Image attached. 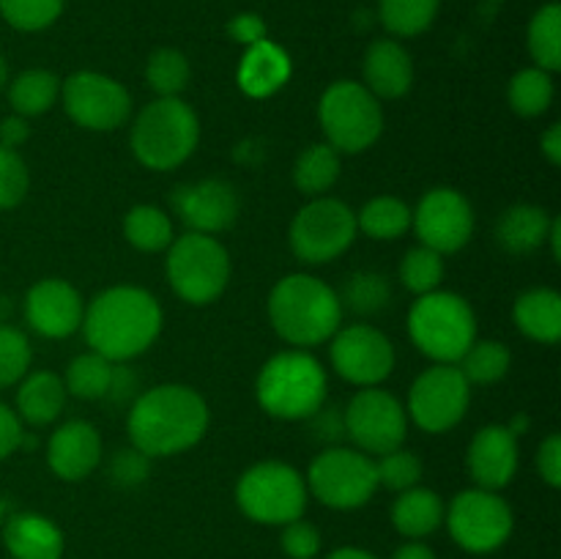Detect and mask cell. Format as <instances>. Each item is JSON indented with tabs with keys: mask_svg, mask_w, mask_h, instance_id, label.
<instances>
[{
	"mask_svg": "<svg viewBox=\"0 0 561 559\" xmlns=\"http://www.w3.org/2000/svg\"><path fill=\"white\" fill-rule=\"evenodd\" d=\"M131 447L148 458L179 455L195 447L208 427V406L184 384H159L135 400L129 411Z\"/></svg>",
	"mask_w": 561,
	"mask_h": 559,
	"instance_id": "6da1fadb",
	"label": "cell"
},
{
	"mask_svg": "<svg viewBox=\"0 0 561 559\" xmlns=\"http://www.w3.org/2000/svg\"><path fill=\"white\" fill-rule=\"evenodd\" d=\"M85 340L110 362H126L151 349L162 332V307L148 290L115 285L102 290L82 312Z\"/></svg>",
	"mask_w": 561,
	"mask_h": 559,
	"instance_id": "7a4b0ae2",
	"label": "cell"
},
{
	"mask_svg": "<svg viewBox=\"0 0 561 559\" xmlns=\"http://www.w3.org/2000/svg\"><path fill=\"white\" fill-rule=\"evenodd\" d=\"M268 318L285 343L318 345L340 329L343 305L337 290L312 274H288L268 296Z\"/></svg>",
	"mask_w": 561,
	"mask_h": 559,
	"instance_id": "3957f363",
	"label": "cell"
},
{
	"mask_svg": "<svg viewBox=\"0 0 561 559\" xmlns=\"http://www.w3.org/2000/svg\"><path fill=\"white\" fill-rule=\"evenodd\" d=\"M201 124L179 96H159L140 110L131 126V151L148 170H173L195 153Z\"/></svg>",
	"mask_w": 561,
	"mask_h": 559,
	"instance_id": "277c9868",
	"label": "cell"
},
{
	"mask_svg": "<svg viewBox=\"0 0 561 559\" xmlns=\"http://www.w3.org/2000/svg\"><path fill=\"white\" fill-rule=\"evenodd\" d=\"M255 395L277 420H310L327 400V370L305 351H283L263 365Z\"/></svg>",
	"mask_w": 561,
	"mask_h": 559,
	"instance_id": "5b68a950",
	"label": "cell"
},
{
	"mask_svg": "<svg viewBox=\"0 0 561 559\" xmlns=\"http://www.w3.org/2000/svg\"><path fill=\"white\" fill-rule=\"evenodd\" d=\"M409 334L422 354L438 365H455L477 340L474 310L463 296L431 290L411 307Z\"/></svg>",
	"mask_w": 561,
	"mask_h": 559,
	"instance_id": "8992f818",
	"label": "cell"
},
{
	"mask_svg": "<svg viewBox=\"0 0 561 559\" xmlns=\"http://www.w3.org/2000/svg\"><path fill=\"white\" fill-rule=\"evenodd\" d=\"M307 482L294 466L263 460L250 466L236 486V502L247 518L266 526H285L307 507Z\"/></svg>",
	"mask_w": 561,
	"mask_h": 559,
	"instance_id": "52a82bcc",
	"label": "cell"
},
{
	"mask_svg": "<svg viewBox=\"0 0 561 559\" xmlns=\"http://www.w3.org/2000/svg\"><path fill=\"white\" fill-rule=\"evenodd\" d=\"M327 142L337 153H359L381 137L383 110L362 82L340 80L323 91L318 107Z\"/></svg>",
	"mask_w": 561,
	"mask_h": 559,
	"instance_id": "ba28073f",
	"label": "cell"
},
{
	"mask_svg": "<svg viewBox=\"0 0 561 559\" xmlns=\"http://www.w3.org/2000/svg\"><path fill=\"white\" fill-rule=\"evenodd\" d=\"M168 280L175 294L190 305H211L228 288V250L214 236L190 230L170 244Z\"/></svg>",
	"mask_w": 561,
	"mask_h": 559,
	"instance_id": "9c48e42d",
	"label": "cell"
},
{
	"mask_svg": "<svg viewBox=\"0 0 561 559\" xmlns=\"http://www.w3.org/2000/svg\"><path fill=\"white\" fill-rule=\"evenodd\" d=\"M305 482L307 491L316 493L327 507H362L378 491L376 460L362 449L332 447L312 460Z\"/></svg>",
	"mask_w": 561,
	"mask_h": 559,
	"instance_id": "30bf717a",
	"label": "cell"
},
{
	"mask_svg": "<svg viewBox=\"0 0 561 559\" xmlns=\"http://www.w3.org/2000/svg\"><path fill=\"white\" fill-rule=\"evenodd\" d=\"M449 535L463 551L491 554L502 548L513 535V510L499 497V491L469 488L453 499L444 513Z\"/></svg>",
	"mask_w": 561,
	"mask_h": 559,
	"instance_id": "8fae6325",
	"label": "cell"
},
{
	"mask_svg": "<svg viewBox=\"0 0 561 559\" xmlns=\"http://www.w3.org/2000/svg\"><path fill=\"white\" fill-rule=\"evenodd\" d=\"M356 214L334 197H316L290 223V250L305 263H329L356 239Z\"/></svg>",
	"mask_w": 561,
	"mask_h": 559,
	"instance_id": "7c38bea8",
	"label": "cell"
},
{
	"mask_svg": "<svg viewBox=\"0 0 561 559\" xmlns=\"http://www.w3.org/2000/svg\"><path fill=\"white\" fill-rule=\"evenodd\" d=\"M343 427L362 453L387 455L403 444L409 431V417L400 400L387 389L365 387L351 398L345 409Z\"/></svg>",
	"mask_w": 561,
	"mask_h": 559,
	"instance_id": "4fadbf2b",
	"label": "cell"
},
{
	"mask_svg": "<svg viewBox=\"0 0 561 559\" xmlns=\"http://www.w3.org/2000/svg\"><path fill=\"white\" fill-rule=\"evenodd\" d=\"M60 96L69 118L91 132H113L129 118L131 99L118 80L99 71H77L60 82Z\"/></svg>",
	"mask_w": 561,
	"mask_h": 559,
	"instance_id": "5bb4252c",
	"label": "cell"
},
{
	"mask_svg": "<svg viewBox=\"0 0 561 559\" xmlns=\"http://www.w3.org/2000/svg\"><path fill=\"white\" fill-rule=\"evenodd\" d=\"M471 384L455 365L427 367L409 395L411 420L427 433H444L466 417Z\"/></svg>",
	"mask_w": 561,
	"mask_h": 559,
	"instance_id": "9a60e30c",
	"label": "cell"
},
{
	"mask_svg": "<svg viewBox=\"0 0 561 559\" xmlns=\"http://www.w3.org/2000/svg\"><path fill=\"white\" fill-rule=\"evenodd\" d=\"M411 225L416 228L422 247L447 255L469 244L474 233V208L458 190L438 186L422 195L420 206L411 212Z\"/></svg>",
	"mask_w": 561,
	"mask_h": 559,
	"instance_id": "2e32d148",
	"label": "cell"
},
{
	"mask_svg": "<svg viewBox=\"0 0 561 559\" xmlns=\"http://www.w3.org/2000/svg\"><path fill=\"white\" fill-rule=\"evenodd\" d=\"M332 365L345 381L376 387L394 370L392 340L376 327L354 323L332 334Z\"/></svg>",
	"mask_w": 561,
	"mask_h": 559,
	"instance_id": "e0dca14e",
	"label": "cell"
},
{
	"mask_svg": "<svg viewBox=\"0 0 561 559\" xmlns=\"http://www.w3.org/2000/svg\"><path fill=\"white\" fill-rule=\"evenodd\" d=\"M82 312H85V305H82L80 290L66 280H42L25 296V318L42 338L75 334L82 327Z\"/></svg>",
	"mask_w": 561,
	"mask_h": 559,
	"instance_id": "ac0fdd59",
	"label": "cell"
},
{
	"mask_svg": "<svg viewBox=\"0 0 561 559\" xmlns=\"http://www.w3.org/2000/svg\"><path fill=\"white\" fill-rule=\"evenodd\" d=\"M175 212L192 233H222L239 219V195L228 181L206 179L175 192Z\"/></svg>",
	"mask_w": 561,
	"mask_h": 559,
	"instance_id": "d6986e66",
	"label": "cell"
},
{
	"mask_svg": "<svg viewBox=\"0 0 561 559\" xmlns=\"http://www.w3.org/2000/svg\"><path fill=\"white\" fill-rule=\"evenodd\" d=\"M466 466L477 488L502 491L518 471V438L507 431V425H485L471 438Z\"/></svg>",
	"mask_w": 561,
	"mask_h": 559,
	"instance_id": "ffe728a7",
	"label": "cell"
},
{
	"mask_svg": "<svg viewBox=\"0 0 561 559\" xmlns=\"http://www.w3.org/2000/svg\"><path fill=\"white\" fill-rule=\"evenodd\" d=\"M102 460V438L85 420H71L49 436L47 464L66 482L85 480Z\"/></svg>",
	"mask_w": 561,
	"mask_h": 559,
	"instance_id": "44dd1931",
	"label": "cell"
},
{
	"mask_svg": "<svg viewBox=\"0 0 561 559\" xmlns=\"http://www.w3.org/2000/svg\"><path fill=\"white\" fill-rule=\"evenodd\" d=\"M362 71H365V88L376 99H400L411 91V82H414V60L405 53L403 44L392 38L370 44Z\"/></svg>",
	"mask_w": 561,
	"mask_h": 559,
	"instance_id": "7402d4cb",
	"label": "cell"
},
{
	"mask_svg": "<svg viewBox=\"0 0 561 559\" xmlns=\"http://www.w3.org/2000/svg\"><path fill=\"white\" fill-rule=\"evenodd\" d=\"M3 543L11 559H60L64 532L55 521L38 513H14L3 526Z\"/></svg>",
	"mask_w": 561,
	"mask_h": 559,
	"instance_id": "603a6c76",
	"label": "cell"
},
{
	"mask_svg": "<svg viewBox=\"0 0 561 559\" xmlns=\"http://www.w3.org/2000/svg\"><path fill=\"white\" fill-rule=\"evenodd\" d=\"M239 85L247 96L266 99L277 93L290 77V60L283 47L272 44L268 38L247 47L239 64Z\"/></svg>",
	"mask_w": 561,
	"mask_h": 559,
	"instance_id": "cb8c5ba5",
	"label": "cell"
},
{
	"mask_svg": "<svg viewBox=\"0 0 561 559\" xmlns=\"http://www.w3.org/2000/svg\"><path fill=\"white\" fill-rule=\"evenodd\" d=\"M444 513L447 507L436 491L414 486L409 491H400V497L394 499L392 524L409 540H422L444 524Z\"/></svg>",
	"mask_w": 561,
	"mask_h": 559,
	"instance_id": "d4e9b609",
	"label": "cell"
},
{
	"mask_svg": "<svg viewBox=\"0 0 561 559\" xmlns=\"http://www.w3.org/2000/svg\"><path fill=\"white\" fill-rule=\"evenodd\" d=\"M64 378L49 370H36L16 389V417L31 425H49L58 420L66 403Z\"/></svg>",
	"mask_w": 561,
	"mask_h": 559,
	"instance_id": "484cf974",
	"label": "cell"
},
{
	"mask_svg": "<svg viewBox=\"0 0 561 559\" xmlns=\"http://www.w3.org/2000/svg\"><path fill=\"white\" fill-rule=\"evenodd\" d=\"M513 318L526 338L553 345L561 338V296L551 288H531L518 296Z\"/></svg>",
	"mask_w": 561,
	"mask_h": 559,
	"instance_id": "4316f807",
	"label": "cell"
},
{
	"mask_svg": "<svg viewBox=\"0 0 561 559\" xmlns=\"http://www.w3.org/2000/svg\"><path fill=\"white\" fill-rule=\"evenodd\" d=\"M551 223L553 217H548L546 208L518 203V206H510L496 223V239L513 255H526L548 239Z\"/></svg>",
	"mask_w": 561,
	"mask_h": 559,
	"instance_id": "83f0119b",
	"label": "cell"
},
{
	"mask_svg": "<svg viewBox=\"0 0 561 559\" xmlns=\"http://www.w3.org/2000/svg\"><path fill=\"white\" fill-rule=\"evenodd\" d=\"M340 179V153L329 142H316L305 148L294 164V184L296 190L305 192L307 197H323Z\"/></svg>",
	"mask_w": 561,
	"mask_h": 559,
	"instance_id": "f1b7e54d",
	"label": "cell"
},
{
	"mask_svg": "<svg viewBox=\"0 0 561 559\" xmlns=\"http://www.w3.org/2000/svg\"><path fill=\"white\" fill-rule=\"evenodd\" d=\"M60 93V80L47 69H27L9 85V102L16 115L31 118V115L47 113Z\"/></svg>",
	"mask_w": 561,
	"mask_h": 559,
	"instance_id": "f546056e",
	"label": "cell"
},
{
	"mask_svg": "<svg viewBox=\"0 0 561 559\" xmlns=\"http://www.w3.org/2000/svg\"><path fill=\"white\" fill-rule=\"evenodd\" d=\"M356 228L365 230L370 239L387 241L400 239L411 228V208L400 197L381 195L373 197L359 214H356Z\"/></svg>",
	"mask_w": 561,
	"mask_h": 559,
	"instance_id": "4dcf8cb0",
	"label": "cell"
},
{
	"mask_svg": "<svg viewBox=\"0 0 561 559\" xmlns=\"http://www.w3.org/2000/svg\"><path fill=\"white\" fill-rule=\"evenodd\" d=\"M124 236L142 252L168 250L173 244V223L159 206H135L124 219Z\"/></svg>",
	"mask_w": 561,
	"mask_h": 559,
	"instance_id": "1f68e13d",
	"label": "cell"
},
{
	"mask_svg": "<svg viewBox=\"0 0 561 559\" xmlns=\"http://www.w3.org/2000/svg\"><path fill=\"white\" fill-rule=\"evenodd\" d=\"M529 53L537 69H561V5L548 3L531 16L529 25Z\"/></svg>",
	"mask_w": 561,
	"mask_h": 559,
	"instance_id": "d6a6232c",
	"label": "cell"
},
{
	"mask_svg": "<svg viewBox=\"0 0 561 559\" xmlns=\"http://www.w3.org/2000/svg\"><path fill=\"white\" fill-rule=\"evenodd\" d=\"M110 381H113V362L104 360L96 351H91V354H80L71 360L64 378V387L75 398L99 400L107 398Z\"/></svg>",
	"mask_w": 561,
	"mask_h": 559,
	"instance_id": "836d02e7",
	"label": "cell"
},
{
	"mask_svg": "<svg viewBox=\"0 0 561 559\" xmlns=\"http://www.w3.org/2000/svg\"><path fill=\"white\" fill-rule=\"evenodd\" d=\"M442 0H381L378 16L394 36H420L433 25Z\"/></svg>",
	"mask_w": 561,
	"mask_h": 559,
	"instance_id": "e575fe53",
	"label": "cell"
},
{
	"mask_svg": "<svg viewBox=\"0 0 561 559\" xmlns=\"http://www.w3.org/2000/svg\"><path fill=\"white\" fill-rule=\"evenodd\" d=\"M513 354L499 340H480L471 343L469 351L460 356V373L469 384H493L507 376Z\"/></svg>",
	"mask_w": 561,
	"mask_h": 559,
	"instance_id": "d590c367",
	"label": "cell"
},
{
	"mask_svg": "<svg viewBox=\"0 0 561 559\" xmlns=\"http://www.w3.org/2000/svg\"><path fill=\"white\" fill-rule=\"evenodd\" d=\"M553 102V80L551 71L524 69L510 80V107L524 118L542 115Z\"/></svg>",
	"mask_w": 561,
	"mask_h": 559,
	"instance_id": "8d00e7d4",
	"label": "cell"
},
{
	"mask_svg": "<svg viewBox=\"0 0 561 559\" xmlns=\"http://www.w3.org/2000/svg\"><path fill=\"white\" fill-rule=\"evenodd\" d=\"M146 80L159 96H179L190 82V60L173 47H162L148 58Z\"/></svg>",
	"mask_w": 561,
	"mask_h": 559,
	"instance_id": "74e56055",
	"label": "cell"
},
{
	"mask_svg": "<svg viewBox=\"0 0 561 559\" xmlns=\"http://www.w3.org/2000/svg\"><path fill=\"white\" fill-rule=\"evenodd\" d=\"M340 296V305L351 307L359 316H373V312L383 310L392 299V288H389L387 277L376 272H356L351 274L348 283H345L343 294Z\"/></svg>",
	"mask_w": 561,
	"mask_h": 559,
	"instance_id": "f35d334b",
	"label": "cell"
},
{
	"mask_svg": "<svg viewBox=\"0 0 561 559\" xmlns=\"http://www.w3.org/2000/svg\"><path fill=\"white\" fill-rule=\"evenodd\" d=\"M400 280L409 290H414L416 296L431 294L442 285L444 280V261L438 252L427 250V247H414L403 255L400 261Z\"/></svg>",
	"mask_w": 561,
	"mask_h": 559,
	"instance_id": "ab89813d",
	"label": "cell"
},
{
	"mask_svg": "<svg viewBox=\"0 0 561 559\" xmlns=\"http://www.w3.org/2000/svg\"><path fill=\"white\" fill-rule=\"evenodd\" d=\"M64 11V0H0V14L16 31H44Z\"/></svg>",
	"mask_w": 561,
	"mask_h": 559,
	"instance_id": "60d3db41",
	"label": "cell"
},
{
	"mask_svg": "<svg viewBox=\"0 0 561 559\" xmlns=\"http://www.w3.org/2000/svg\"><path fill=\"white\" fill-rule=\"evenodd\" d=\"M378 486L389 488V491H409L422 480V460L420 455L409 453V449H392V453L381 455L376 460Z\"/></svg>",
	"mask_w": 561,
	"mask_h": 559,
	"instance_id": "b9f144b4",
	"label": "cell"
},
{
	"mask_svg": "<svg viewBox=\"0 0 561 559\" xmlns=\"http://www.w3.org/2000/svg\"><path fill=\"white\" fill-rule=\"evenodd\" d=\"M31 367V343L14 327H0V389L22 381Z\"/></svg>",
	"mask_w": 561,
	"mask_h": 559,
	"instance_id": "7bdbcfd3",
	"label": "cell"
},
{
	"mask_svg": "<svg viewBox=\"0 0 561 559\" xmlns=\"http://www.w3.org/2000/svg\"><path fill=\"white\" fill-rule=\"evenodd\" d=\"M31 175L27 164L14 148L0 146V208H14L25 201Z\"/></svg>",
	"mask_w": 561,
	"mask_h": 559,
	"instance_id": "ee69618b",
	"label": "cell"
},
{
	"mask_svg": "<svg viewBox=\"0 0 561 559\" xmlns=\"http://www.w3.org/2000/svg\"><path fill=\"white\" fill-rule=\"evenodd\" d=\"M283 551L290 559H316L321 551V532L305 518H296L283 526Z\"/></svg>",
	"mask_w": 561,
	"mask_h": 559,
	"instance_id": "f6af8a7d",
	"label": "cell"
},
{
	"mask_svg": "<svg viewBox=\"0 0 561 559\" xmlns=\"http://www.w3.org/2000/svg\"><path fill=\"white\" fill-rule=\"evenodd\" d=\"M110 475H113V480L118 482V486H140L142 480L148 477V455H142L140 449H121V453H115L113 458V466H110Z\"/></svg>",
	"mask_w": 561,
	"mask_h": 559,
	"instance_id": "bcb514c9",
	"label": "cell"
},
{
	"mask_svg": "<svg viewBox=\"0 0 561 559\" xmlns=\"http://www.w3.org/2000/svg\"><path fill=\"white\" fill-rule=\"evenodd\" d=\"M537 469H540V477L551 488L561 486V438L559 433H551L546 442L537 449Z\"/></svg>",
	"mask_w": 561,
	"mask_h": 559,
	"instance_id": "7dc6e473",
	"label": "cell"
},
{
	"mask_svg": "<svg viewBox=\"0 0 561 559\" xmlns=\"http://www.w3.org/2000/svg\"><path fill=\"white\" fill-rule=\"evenodd\" d=\"M22 438H25V433H22L20 417H16L9 406L0 403V460H5L11 453H16Z\"/></svg>",
	"mask_w": 561,
	"mask_h": 559,
	"instance_id": "c3c4849f",
	"label": "cell"
},
{
	"mask_svg": "<svg viewBox=\"0 0 561 559\" xmlns=\"http://www.w3.org/2000/svg\"><path fill=\"white\" fill-rule=\"evenodd\" d=\"M228 33L239 44L252 47V44H257L266 38V22H263L257 14H239L228 22Z\"/></svg>",
	"mask_w": 561,
	"mask_h": 559,
	"instance_id": "681fc988",
	"label": "cell"
},
{
	"mask_svg": "<svg viewBox=\"0 0 561 559\" xmlns=\"http://www.w3.org/2000/svg\"><path fill=\"white\" fill-rule=\"evenodd\" d=\"M27 137H31V126H27V121L22 115L14 113L0 121V146L14 148L16 151L22 142H27Z\"/></svg>",
	"mask_w": 561,
	"mask_h": 559,
	"instance_id": "f907efd6",
	"label": "cell"
},
{
	"mask_svg": "<svg viewBox=\"0 0 561 559\" xmlns=\"http://www.w3.org/2000/svg\"><path fill=\"white\" fill-rule=\"evenodd\" d=\"M540 148H542V153H546V159L553 164V168L561 164V126L559 124H553L551 129L542 135Z\"/></svg>",
	"mask_w": 561,
	"mask_h": 559,
	"instance_id": "816d5d0a",
	"label": "cell"
},
{
	"mask_svg": "<svg viewBox=\"0 0 561 559\" xmlns=\"http://www.w3.org/2000/svg\"><path fill=\"white\" fill-rule=\"evenodd\" d=\"M392 559H436V551L420 540H409L392 554Z\"/></svg>",
	"mask_w": 561,
	"mask_h": 559,
	"instance_id": "f5cc1de1",
	"label": "cell"
},
{
	"mask_svg": "<svg viewBox=\"0 0 561 559\" xmlns=\"http://www.w3.org/2000/svg\"><path fill=\"white\" fill-rule=\"evenodd\" d=\"M327 559H378L376 554L365 551V548H354V546H343L337 548V551L329 554Z\"/></svg>",
	"mask_w": 561,
	"mask_h": 559,
	"instance_id": "db71d44e",
	"label": "cell"
},
{
	"mask_svg": "<svg viewBox=\"0 0 561 559\" xmlns=\"http://www.w3.org/2000/svg\"><path fill=\"white\" fill-rule=\"evenodd\" d=\"M548 241H551L553 261H561V219H553L551 230H548Z\"/></svg>",
	"mask_w": 561,
	"mask_h": 559,
	"instance_id": "11a10c76",
	"label": "cell"
},
{
	"mask_svg": "<svg viewBox=\"0 0 561 559\" xmlns=\"http://www.w3.org/2000/svg\"><path fill=\"white\" fill-rule=\"evenodd\" d=\"M5 82H9V64H5L3 53H0V88H3Z\"/></svg>",
	"mask_w": 561,
	"mask_h": 559,
	"instance_id": "9f6ffc18",
	"label": "cell"
},
{
	"mask_svg": "<svg viewBox=\"0 0 561 559\" xmlns=\"http://www.w3.org/2000/svg\"><path fill=\"white\" fill-rule=\"evenodd\" d=\"M3 513H5V507H3V499H0V521H3Z\"/></svg>",
	"mask_w": 561,
	"mask_h": 559,
	"instance_id": "6f0895ef",
	"label": "cell"
}]
</instances>
